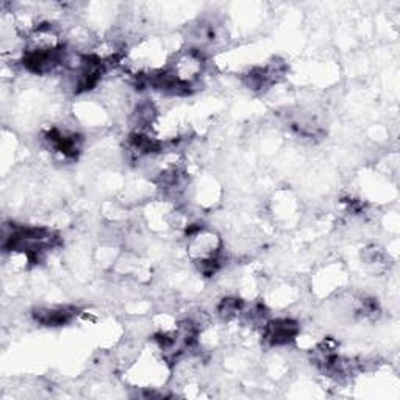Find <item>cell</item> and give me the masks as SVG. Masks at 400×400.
Instances as JSON below:
<instances>
[{
  "label": "cell",
  "mask_w": 400,
  "mask_h": 400,
  "mask_svg": "<svg viewBox=\"0 0 400 400\" xmlns=\"http://www.w3.org/2000/svg\"><path fill=\"white\" fill-rule=\"evenodd\" d=\"M299 325L291 319H277L265 325V340L271 346H283L296 340Z\"/></svg>",
  "instance_id": "cell-1"
},
{
  "label": "cell",
  "mask_w": 400,
  "mask_h": 400,
  "mask_svg": "<svg viewBox=\"0 0 400 400\" xmlns=\"http://www.w3.org/2000/svg\"><path fill=\"white\" fill-rule=\"evenodd\" d=\"M74 316V310L71 308H42L36 310L33 312V317L36 322L47 327H58V325H65L66 322L71 321Z\"/></svg>",
  "instance_id": "cell-2"
},
{
  "label": "cell",
  "mask_w": 400,
  "mask_h": 400,
  "mask_svg": "<svg viewBox=\"0 0 400 400\" xmlns=\"http://www.w3.org/2000/svg\"><path fill=\"white\" fill-rule=\"evenodd\" d=\"M242 310V302L240 299H224L221 305H219V312L221 316L228 319V317H235L241 312Z\"/></svg>",
  "instance_id": "cell-3"
}]
</instances>
